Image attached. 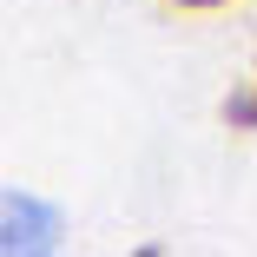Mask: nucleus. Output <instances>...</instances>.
Instances as JSON below:
<instances>
[{"mask_svg": "<svg viewBox=\"0 0 257 257\" xmlns=\"http://www.w3.org/2000/svg\"><path fill=\"white\" fill-rule=\"evenodd\" d=\"M60 237H66L60 204H46V198L27 191V185H7V191H0V250H7V257L60 250Z\"/></svg>", "mask_w": 257, "mask_h": 257, "instance_id": "f257e3e1", "label": "nucleus"}, {"mask_svg": "<svg viewBox=\"0 0 257 257\" xmlns=\"http://www.w3.org/2000/svg\"><path fill=\"white\" fill-rule=\"evenodd\" d=\"M178 7H224V0H178Z\"/></svg>", "mask_w": 257, "mask_h": 257, "instance_id": "f03ea898", "label": "nucleus"}]
</instances>
